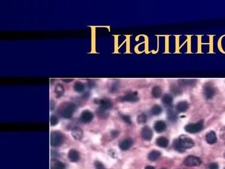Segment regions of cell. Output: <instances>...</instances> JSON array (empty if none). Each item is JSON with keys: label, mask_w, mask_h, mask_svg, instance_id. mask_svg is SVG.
<instances>
[{"label": "cell", "mask_w": 225, "mask_h": 169, "mask_svg": "<svg viewBox=\"0 0 225 169\" xmlns=\"http://www.w3.org/2000/svg\"><path fill=\"white\" fill-rule=\"evenodd\" d=\"M209 169H219V165L217 163H211L209 166Z\"/></svg>", "instance_id": "obj_34"}, {"label": "cell", "mask_w": 225, "mask_h": 169, "mask_svg": "<svg viewBox=\"0 0 225 169\" xmlns=\"http://www.w3.org/2000/svg\"><path fill=\"white\" fill-rule=\"evenodd\" d=\"M121 116H122V120H124L125 123H131V118H130L129 116H127V115H122Z\"/></svg>", "instance_id": "obj_31"}, {"label": "cell", "mask_w": 225, "mask_h": 169, "mask_svg": "<svg viewBox=\"0 0 225 169\" xmlns=\"http://www.w3.org/2000/svg\"><path fill=\"white\" fill-rule=\"evenodd\" d=\"M141 135L142 138L145 141H150L152 139L153 137V132L150 128L148 126H145V127L142 128Z\"/></svg>", "instance_id": "obj_10"}, {"label": "cell", "mask_w": 225, "mask_h": 169, "mask_svg": "<svg viewBox=\"0 0 225 169\" xmlns=\"http://www.w3.org/2000/svg\"><path fill=\"white\" fill-rule=\"evenodd\" d=\"M178 141L180 146L184 150L191 149L194 146V141H193V139H191L190 137L185 135H180Z\"/></svg>", "instance_id": "obj_3"}, {"label": "cell", "mask_w": 225, "mask_h": 169, "mask_svg": "<svg viewBox=\"0 0 225 169\" xmlns=\"http://www.w3.org/2000/svg\"><path fill=\"white\" fill-rule=\"evenodd\" d=\"M147 117L145 114H141L137 117V122L139 123H144L147 122Z\"/></svg>", "instance_id": "obj_26"}, {"label": "cell", "mask_w": 225, "mask_h": 169, "mask_svg": "<svg viewBox=\"0 0 225 169\" xmlns=\"http://www.w3.org/2000/svg\"><path fill=\"white\" fill-rule=\"evenodd\" d=\"M171 91H172L173 92H174V93H176V94H178V92L180 91V89L178 87L173 86L171 88Z\"/></svg>", "instance_id": "obj_33"}, {"label": "cell", "mask_w": 225, "mask_h": 169, "mask_svg": "<svg viewBox=\"0 0 225 169\" xmlns=\"http://www.w3.org/2000/svg\"><path fill=\"white\" fill-rule=\"evenodd\" d=\"M179 83H180L181 85H193L194 83H195V81L193 80H187V79H184V80H181L180 81Z\"/></svg>", "instance_id": "obj_29"}, {"label": "cell", "mask_w": 225, "mask_h": 169, "mask_svg": "<svg viewBox=\"0 0 225 169\" xmlns=\"http://www.w3.org/2000/svg\"><path fill=\"white\" fill-rule=\"evenodd\" d=\"M224 169H225V168H224Z\"/></svg>", "instance_id": "obj_38"}, {"label": "cell", "mask_w": 225, "mask_h": 169, "mask_svg": "<svg viewBox=\"0 0 225 169\" xmlns=\"http://www.w3.org/2000/svg\"><path fill=\"white\" fill-rule=\"evenodd\" d=\"M133 145V140L131 138H126L122 141H121L119 143V147L122 151H126L128 150Z\"/></svg>", "instance_id": "obj_11"}, {"label": "cell", "mask_w": 225, "mask_h": 169, "mask_svg": "<svg viewBox=\"0 0 225 169\" xmlns=\"http://www.w3.org/2000/svg\"><path fill=\"white\" fill-rule=\"evenodd\" d=\"M151 94H152V96L154 98H159L162 95V89L158 86L154 87L152 89V91H151Z\"/></svg>", "instance_id": "obj_23"}, {"label": "cell", "mask_w": 225, "mask_h": 169, "mask_svg": "<svg viewBox=\"0 0 225 169\" xmlns=\"http://www.w3.org/2000/svg\"><path fill=\"white\" fill-rule=\"evenodd\" d=\"M119 134H120L119 131L118 130H112V132H111V135H112V137L113 138L117 137L118 135H119Z\"/></svg>", "instance_id": "obj_32"}, {"label": "cell", "mask_w": 225, "mask_h": 169, "mask_svg": "<svg viewBox=\"0 0 225 169\" xmlns=\"http://www.w3.org/2000/svg\"><path fill=\"white\" fill-rule=\"evenodd\" d=\"M156 143L157 146L160 147H162V148H166L169 146V141L168 139L164 137H159L156 141Z\"/></svg>", "instance_id": "obj_18"}, {"label": "cell", "mask_w": 225, "mask_h": 169, "mask_svg": "<svg viewBox=\"0 0 225 169\" xmlns=\"http://www.w3.org/2000/svg\"><path fill=\"white\" fill-rule=\"evenodd\" d=\"M98 104L99 105V108H100L105 111H107L112 107V101H110V99L108 98H105L99 100Z\"/></svg>", "instance_id": "obj_9"}, {"label": "cell", "mask_w": 225, "mask_h": 169, "mask_svg": "<svg viewBox=\"0 0 225 169\" xmlns=\"http://www.w3.org/2000/svg\"><path fill=\"white\" fill-rule=\"evenodd\" d=\"M51 169H65V166L63 163L58 160H53L51 162Z\"/></svg>", "instance_id": "obj_19"}, {"label": "cell", "mask_w": 225, "mask_h": 169, "mask_svg": "<svg viewBox=\"0 0 225 169\" xmlns=\"http://www.w3.org/2000/svg\"><path fill=\"white\" fill-rule=\"evenodd\" d=\"M184 164L188 166H198L201 164V160L197 157L189 155L185 159Z\"/></svg>", "instance_id": "obj_5"}, {"label": "cell", "mask_w": 225, "mask_h": 169, "mask_svg": "<svg viewBox=\"0 0 225 169\" xmlns=\"http://www.w3.org/2000/svg\"><path fill=\"white\" fill-rule=\"evenodd\" d=\"M76 109V105L73 102H64L61 104L58 109V113L64 118H72Z\"/></svg>", "instance_id": "obj_1"}, {"label": "cell", "mask_w": 225, "mask_h": 169, "mask_svg": "<svg viewBox=\"0 0 225 169\" xmlns=\"http://www.w3.org/2000/svg\"><path fill=\"white\" fill-rule=\"evenodd\" d=\"M94 167H95L96 169H106L105 165H104L101 162L98 161H96L94 162Z\"/></svg>", "instance_id": "obj_30"}, {"label": "cell", "mask_w": 225, "mask_h": 169, "mask_svg": "<svg viewBox=\"0 0 225 169\" xmlns=\"http://www.w3.org/2000/svg\"><path fill=\"white\" fill-rule=\"evenodd\" d=\"M160 155H161V153L160 151L154 150V151H152L149 153L148 155V159L149 160H150L151 161H155L160 157Z\"/></svg>", "instance_id": "obj_20"}, {"label": "cell", "mask_w": 225, "mask_h": 169, "mask_svg": "<svg viewBox=\"0 0 225 169\" xmlns=\"http://www.w3.org/2000/svg\"><path fill=\"white\" fill-rule=\"evenodd\" d=\"M67 157L69 160L71 162H72V163H76V162L79 161L80 159L79 152L75 149H71L70 151L68 152Z\"/></svg>", "instance_id": "obj_12"}, {"label": "cell", "mask_w": 225, "mask_h": 169, "mask_svg": "<svg viewBox=\"0 0 225 169\" xmlns=\"http://www.w3.org/2000/svg\"><path fill=\"white\" fill-rule=\"evenodd\" d=\"M162 103L165 104L166 106H170L172 104L173 98L171 95H165L162 99Z\"/></svg>", "instance_id": "obj_24"}, {"label": "cell", "mask_w": 225, "mask_h": 169, "mask_svg": "<svg viewBox=\"0 0 225 169\" xmlns=\"http://www.w3.org/2000/svg\"><path fill=\"white\" fill-rule=\"evenodd\" d=\"M204 96L207 99H211L215 95V89L212 85L206 84L203 89Z\"/></svg>", "instance_id": "obj_7"}, {"label": "cell", "mask_w": 225, "mask_h": 169, "mask_svg": "<svg viewBox=\"0 0 225 169\" xmlns=\"http://www.w3.org/2000/svg\"><path fill=\"white\" fill-rule=\"evenodd\" d=\"M189 107V104L186 101L179 102L176 105V110L178 112H185L188 110Z\"/></svg>", "instance_id": "obj_16"}, {"label": "cell", "mask_w": 225, "mask_h": 169, "mask_svg": "<svg viewBox=\"0 0 225 169\" xmlns=\"http://www.w3.org/2000/svg\"><path fill=\"white\" fill-rule=\"evenodd\" d=\"M139 101L138 93L137 92H129L121 99V101L134 102Z\"/></svg>", "instance_id": "obj_6"}, {"label": "cell", "mask_w": 225, "mask_h": 169, "mask_svg": "<svg viewBox=\"0 0 225 169\" xmlns=\"http://www.w3.org/2000/svg\"><path fill=\"white\" fill-rule=\"evenodd\" d=\"M72 135L75 139L81 140L83 136V132L80 128L75 127L73 128L72 130Z\"/></svg>", "instance_id": "obj_13"}, {"label": "cell", "mask_w": 225, "mask_h": 169, "mask_svg": "<svg viewBox=\"0 0 225 169\" xmlns=\"http://www.w3.org/2000/svg\"><path fill=\"white\" fill-rule=\"evenodd\" d=\"M85 89V86L84 83H83L81 81H77L75 83L74 85H73V89L75 91L77 92H83Z\"/></svg>", "instance_id": "obj_22"}, {"label": "cell", "mask_w": 225, "mask_h": 169, "mask_svg": "<svg viewBox=\"0 0 225 169\" xmlns=\"http://www.w3.org/2000/svg\"><path fill=\"white\" fill-rule=\"evenodd\" d=\"M154 128L157 133H162L167 129V124L163 121H157L155 123Z\"/></svg>", "instance_id": "obj_15"}, {"label": "cell", "mask_w": 225, "mask_h": 169, "mask_svg": "<svg viewBox=\"0 0 225 169\" xmlns=\"http://www.w3.org/2000/svg\"><path fill=\"white\" fill-rule=\"evenodd\" d=\"M173 146H174V149H176V151H179V152H184V151H185V150H184L180 146V145L178 141V139L175 140V141H174V144H173Z\"/></svg>", "instance_id": "obj_27"}, {"label": "cell", "mask_w": 225, "mask_h": 169, "mask_svg": "<svg viewBox=\"0 0 225 169\" xmlns=\"http://www.w3.org/2000/svg\"><path fill=\"white\" fill-rule=\"evenodd\" d=\"M167 115H168V119L171 122H176L178 119V116H177V112L176 111H175L174 109L170 108L168 110L167 112Z\"/></svg>", "instance_id": "obj_21"}, {"label": "cell", "mask_w": 225, "mask_h": 169, "mask_svg": "<svg viewBox=\"0 0 225 169\" xmlns=\"http://www.w3.org/2000/svg\"><path fill=\"white\" fill-rule=\"evenodd\" d=\"M203 122L200 121L197 123H189L185 126V130L189 134H196L203 130Z\"/></svg>", "instance_id": "obj_4"}, {"label": "cell", "mask_w": 225, "mask_h": 169, "mask_svg": "<svg viewBox=\"0 0 225 169\" xmlns=\"http://www.w3.org/2000/svg\"><path fill=\"white\" fill-rule=\"evenodd\" d=\"M94 118L93 113L88 110H85L82 112L80 116V120L83 123L91 122Z\"/></svg>", "instance_id": "obj_8"}, {"label": "cell", "mask_w": 225, "mask_h": 169, "mask_svg": "<svg viewBox=\"0 0 225 169\" xmlns=\"http://www.w3.org/2000/svg\"><path fill=\"white\" fill-rule=\"evenodd\" d=\"M59 122V119L55 115H52L50 117V125L52 126H54L57 125Z\"/></svg>", "instance_id": "obj_28"}, {"label": "cell", "mask_w": 225, "mask_h": 169, "mask_svg": "<svg viewBox=\"0 0 225 169\" xmlns=\"http://www.w3.org/2000/svg\"><path fill=\"white\" fill-rule=\"evenodd\" d=\"M145 169H155V168L152 166H147Z\"/></svg>", "instance_id": "obj_36"}, {"label": "cell", "mask_w": 225, "mask_h": 169, "mask_svg": "<svg viewBox=\"0 0 225 169\" xmlns=\"http://www.w3.org/2000/svg\"><path fill=\"white\" fill-rule=\"evenodd\" d=\"M205 139L206 141H207L209 144H214L217 141V135L215 134V132L213 131H211V132H209V133H207L206 134L205 136Z\"/></svg>", "instance_id": "obj_14"}, {"label": "cell", "mask_w": 225, "mask_h": 169, "mask_svg": "<svg viewBox=\"0 0 225 169\" xmlns=\"http://www.w3.org/2000/svg\"><path fill=\"white\" fill-rule=\"evenodd\" d=\"M162 169H165V168H162Z\"/></svg>", "instance_id": "obj_37"}, {"label": "cell", "mask_w": 225, "mask_h": 169, "mask_svg": "<svg viewBox=\"0 0 225 169\" xmlns=\"http://www.w3.org/2000/svg\"><path fill=\"white\" fill-rule=\"evenodd\" d=\"M62 81L63 82H71L72 81L73 79H62Z\"/></svg>", "instance_id": "obj_35"}, {"label": "cell", "mask_w": 225, "mask_h": 169, "mask_svg": "<svg viewBox=\"0 0 225 169\" xmlns=\"http://www.w3.org/2000/svg\"><path fill=\"white\" fill-rule=\"evenodd\" d=\"M54 92L56 95L57 98H60L64 94V87L63 85L61 83H58L56 85L55 89H54Z\"/></svg>", "instance_id": "obj_17"}, {"label": "cell", "mask_w": 225, "mask_h": 169, "mask_svg": "<svg viewBox=\"0 0 225 169\" xmlns=\"http://www.w3.org/2000/svg\"><path fill=\"white\" fill-rule=\"evenodd\" d=\"M162 108H161L159 105H158V104L154 105L152 107V108H151V113L155 116L159 115V114L162 112Z\"/></svg>", "instance_id": "obj_25"}, {"label": "cell", "mask_w": 225, "mask_h": 169, "mask_svg": "<svg viewBox=\"0 0 225 169\" xmlns=\"http://www.w3.org/2000/svg\"><path fill=\"white\" fill-rule=\"evenodd\" d=\"M64 140L63 135L59 131H54L50 134V145L53 147H58L62 145Z\"/></svg>", "instance_id": "obj_2"}]
</instances>
